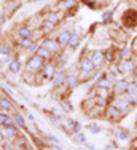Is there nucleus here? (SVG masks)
Instances as JSON below:
<instances>
[{
	"label": "nucleus",
	"instance_id": "nucleus-22",
	"mask_svg": "<svg viewBox=\"0 0 137 150\" xmlns=\"http://www.w3.org/2000/svg\"><path fill=\"white\" fill-rule=\"evenodd\" d=\"M66 81H67L68 88H73L75 85H77V77H75V75H68V77L66 78Z\"/></svg>",
	"mask_w": 137,
	"mask_h": 150
},
{
	"label": "nucleus",
	"instance_id": "nucleus-14",
	"mask_svg": "<svg viewBox=\"0 0 137 150\" xmlns=\"http://www.w3.org/2000/svg\"><path fill=\"white\" fill-rule=\"evenodd\" d=\"M5 136H8V137H16L18 134H19V129H18L14 125H10V126H5Z\"/></svg>",
	"mask_w": 137,
	"mask_h": 150
},
{
	"label": "nucleus",
	"instance_id": "nucleus-28",
	"mask_svg": "<svg viewBox=\"0 0 137 150\" xmlns=\"http://www.w3.org/2000/svg\"><path fill=\"white\" fill-rule=\"evenodd\" d=\"M73 5H75L73 0H66V2H62V8H72Z\"/></svg>",
	"mask_w": 137,
	"mask_h": 150
},
{
	"label": "nucleus",
	"instance_id": "nucleus-33",
	"mask_svg": "<svg viewBox=\"0 0 137 150\" xmlns=\"http://www.w3.org/2000/svg\"><path fill=\"white\" fill-rule=\"evenodd\" d=\"M48 19H49V21H51V23H54V24L57 23V16H56V15H53V16H49V18H48Z\"/></svg>",
	"mask_w": 137,
	"mask_h": 150
},
{
	"label": "nucleus",
	"instance_id": "nucleus-16",
	"mask_svg": "<svg viewBox=\"0 0 137 150\" xmlns=\"http://www.w3.org/2000/svg\"><path fill=\"white\" fill-rule=\"evenodd\" d=\"M129 81H126V80H120L117 83V86H115V90H117L118 93H121V91H128V88H129Z\"/></svg>",
	"mask_w": 137,
	"mask_h": 150
},
{
	"label": "nucleus",
	"instance_id": "nucleus-19",
	"mask_svg": "<svg viewBox=\"0 0 137 150\" xmlns=\"http://www.w3.org/2000/svg\"><path fill=\"white\" fill-rule=\"evenodd\" d=\"M14 121H16V125L19 128H27V125H26V121H24L23 115H19V113H16V115H14Z\"/></svg>",
	"mask_w": 137,
	"mask_h": 150
},
{
	"label": "nucleus",
	"instance_id": "nucleus-8",
	"mask_svg": "<svg viewBox=\"0 0 137 150\" xmlns=\"http://www.w3.org/2000/svg\"><path fill=\"white\" fill-rule=\"evenodd\" d=\"M70 30H62L59 34V37H57V42H59V45H68V40H70Z\"/></svg>",
	"mask_w": 137,
	"mask_h": 150
},
{
	"label": "nucleus",
	"instance_id": "nucleus-31",
	"mask_svg": "<svg viewBox=\"0 0 137 150\" xmlns=\"http://www.w3.org/2000/svg\"><path fill=\"white\" fill-rule=\"evenodd\" d=\"M118 137H120V139H123V141H126V139H128V137H129V134H126V133H124V131H121V133H120V134H118Z\"/></svg>",
	"mask_w": 137,
	"mask_h": 150
},
{
	"label": "nucleus",
	"instance_id": "nucleus-3",
	"mask_svg": "<svg viewBox=\"0 0 137 150\" xmlns=\"http://www.w3.org/2000/svg\"><path fill=\"white\" fill-rule=\"evenodd\" d=\"M94 67L96 66H94V62H93L91 58H85V59L81 61V70L85 74H91L93 70H94Z\"/></svg>",
	"mask_w": 137,
	"mask_h": 150
},
{
	"label": "nucleus",
	"instance_id": "nucleus-29",
	"mask_svg": "<svg viewBox=\"0 0 137 150\" xmlns=\"http://www.w3.org/2000/svg\"><path fill=\"white\" fill-rule=\"evenodd\" d=\"M29 51H30V53H34V51H38V43H32L30 46H29Z\"/></svg>",
	"mask_w": 137,
	"mask_h": 150
},
{
	"label": "nucleus",
	"instance_id": "nucleus-25",
	"mask_svg": "<svg viewBox=\"0 0 137 150\" xmlns=\"http://www.w3.org/2000/svg\"><path fill=\"white\" fill-rule=\"evenodd\" d=\"M32 43H34L32 38H23V40H21V46H23V48H29Z\"/></svg>",
	"mask_w": 137,
	"mask_h": 150
},
{
	"label": "nucleus",
	"instance_id": "nucleus-32",
	"mask_svg": "<svg viewBox=\"0 0 137 150\" xmlns=\"http://www.w3.org/2000/svg\"><path fill=\"white\" fill-rule=\"evenodd\" d=\"M110 19H112V11H107L104 15V21H110Z\"/></svg>",
	"mask_w": 137,
	"mask_h": 150
},
{
	"label": "nucleus",
	"instance_id": "nucleus-1",
	"mask_svg": "<svg viewBox=\"0 0 137 150\" xmlns=\"http://www.w3.org/2000/svg\"><path fill=\"white\" fill-rule=\"evenodd\" d=\"M27 69L30 70V72L42 70V69H43V59H42L38 54L30 56V58H29V61H27Z\"/></svg>",
	"mask_w": 137,
	"mask_h": 150
},
{
	"label": "nucleus",
	"instance_id": "nucleus-11",
	"mask_svg": "<svg viewBox=\"0 0 137 150\" xmlns=\"http://www.w3.org/2000/svg\"><path fill=\"white\" fill-rule=\"evenodd\" d=\"M45 46L46 50H48V51H53V53H56L57 50H59V42H54V40H46L45 42Z\"/></svg>",
	"mask_w": 137,
	"mask_h": 150
},
{
	"label": "nucleus",
	"instance_id": "nucleus-18",
	"mask_svg": "<svg viewBox=\"0 0 137 150\" xmlns=\"http://www.w3.org/2000/svg\"><path fill=\"white\" fill-rule=\"evenodd\" d=\"M37 54L40 56L42 59H49V58H51V51H48V50H46L45 46H43V48H38Z\"/></svg>",
	"mask_w": 137,
	"mask_h": 150
},
{
	"label": "nucleus",
	"instance_id": "nucleus-23",
	"mask_svg": "<svg viewBox=\"0 0 137 150\" xmlns=\"http://www.w3.org/2000/svg\"><path fill=\"white\" fill-rule=\"evenodd\" d=\"M42 27H43V32H49V30H53V27H54V23H51L49 19H46Z\"/></svg>",
	"mask_w": 137,
	"mask_h": 150
},
{
	"label": "nucleus",
	"instance_id": "nucleus-21",
	"mask_svg": "<svg viewBox=\"0 0 137 150\" xmlns=\"http://www.w3.org/2000/svg\"><path fill=\"white\" fill-rule=\"evenodd\" d=\"M97 86H99V88H105V90H107V88L112 86V81L107 80V78H100L99 83H97Z\"/></svg>",
	"mask_w": 137,
	"mask_h": 150
},
{
	"label": "nucleus",
	"instance_id": "nucleus-15",
	"mask_svg": "<svg viewBox=\"0 0 137 150\" xmlns=\"http://www.w3.org/2000/svg\"><path fill=\"white\" fill-rule=\"evenodd\" d=\"M10 72L11 74H18L21 70V61L19 59H14V61H11V62H10Z\"/></svg>",
	"mask_w": 137,
	"mask_h": 150
},
{
	"label": "nucleus",
	"instance_id": "nucleus-27",
	"mask_svg": "<svg viewBox=\"0 0 137 150\" xmlns=\"http://www.w3.org/2000/svg\"><path fill=\"white\" fill-rule=\"evenodd\" d=\"M0 53H2L3 56L10 54V46H6V45H2V46H0Z\"/></svg>",
	"mask_w": 137,
	"mask_h": 150
},
{
	"label": "nucleus",
	"instance_id": "nucleus-4",
	"mask_svg": "<svg viewBox=\"0 0 137 150\" xmlns=\"http://www.w3.org/2000/svg\"><path fill=\"white\" fill-rule=\"evenodd\" d=\"M13 120L14 118H11V117H10L5 110H2V112H0V126H10V125H14Z\"/></svg>",
	"mask_w": 137,
	"mask_h": 150
},
{
	"label": "nucleus",
	"instance_id": "nucleus-10",
	"mask_svg": "<svg viewBox=\"0 0 137 150\" xmlns=\"http://www.w3.org/2000/svg\"><path fill=\"white\" fill-rule=\"evenodd\" d=\"M13 109V102L10 101L8 98H0V110H5V112H8V110Z\"/></svg>",
	"mask_w": 137,
	"mask_h": 150
},
{
	"label": "nucleus",
	"instance_id": "nucleus-13",
	"mask_svg": "<svg viewBox=\"0 0 137 150\" xmlns=\"http://www.w3.org/2000/svg\"><path fill=\"white\" fill-rule=\"evenodd\" d=\"M132 70H134V64L131 62V61H123V64H121V72L123 74H131Z\"/></svg>",
	"mask_w": 137,
	"mask_h": 150
},
{
	"label": "nucleus",
	"instance_id": "nucleus-20",
	"mask_svg": "<svg viewBox=\"0 0 137 150\" xmlns=\"http://www.w3.org/2000/svg\"><path fill=\"white\" fill-rule=\"evenodd\" d=\"M67 123H68V126L72 128V131H73V133H78V131H80L81 125L78 123V121H75V120H68Z\"/></svg>",
	"mask_w": 137,
	"mask_h": 150
},
{
	"label": "nucleus",
	"instance_id": "nucleus-7",
	"mask_svg": "<svg viewBox=\"0 0 137 150\" xmlns=\"http://www.w3.org/2000/svg\"><path fill=\"white\" fill-rule=\"evenodd\" d=\"M80 40H81L80 32H75V34H72V35H70V40H68V46L75 50L78 45H80Z\"/></svg>",
	"mask_w": 137,
	"mask_h": 150
},
{
	"label": "nucleus",
	"instance_id": "nucleus-24",
	"mask_svg": "<svg viewBox=\"0 0 137 150\" xmlns=\"http://www.w3.org/2000/svg\"><path fill=\"white\" fill-rule=\"evenodd\" d=\"M62 83H64V70H61L59 75L54 78V86H61Z\"/></svg>",
	"mask_w": 137,
	"mask_h": 150
},
{
	"label": "nucleus",
	"instance_id": "nucleus-5",
	"mask_svg": "<svg viewBox=\"0 0 137 150\" xmlns=\"http://www.w3.org/2000/svg\"><path fill=\"white\" fill-rule=\"evenodd\" d=\"M128 99L129 102H137V85L131 83L128 88Z\"/></svg>",
	"mask_w": 137,
	"mask_h": 150
},
{
	"label": "nucleus",
	"instance_id": "nucleus-12",
	"mask_svg": "<svg viewBox=\"0 0 137 150\" xmlns=\"http://www.w3.org/2000/svg\"><path fill=\"white\" fill-rule=\"evenodd\" d=\"M93 62H94V66H100V64L104 62V53L102 51H94L91 56Z\"/></svg>",
	"mask_w": 137,
	"mask_h": 150
},
{
	"label": "nucleus",
	"instance_id": "nucleus-34",
	"mask_svg": "<svg viewBox=\"0 0 137 150\" xmlns=\"http://www.w3.org/2000/svg\"><path fill=\"white\" fill-rule=\"evenodd\" d=\"M136 77H137V70H136Z\"/></svg>",
	"mask_w": 137,
	"mask_h": 150
},
{
	"label": "nucleus",
	"instance_id": "nucleus-35",
	"mask_svg": "<svg viewBox=\"0 0 137 150\" xmlns=\"http://www.w3.org/2000/svg\"><path fill=\"white\" fill-rule=\"evenodd\" d=\"M13 2H18V0H13Z\"/></svg>",
	"mask_w": 137,
	"mask_h": 150
},
{
	"label": "nucleus",
	"instance_id": "nucleus-17",
	"mask_svg": "<svg viewBox=\"0 0 137 150\" xmlns=\"http://www.w3.org/2000/svg\"><path fill=\"white\" fill-rule=\"evenodd\" d=\"M18 34H19L21 38H32V30L29 29V27H21V29L18 30Z\"/></svg>",
	"mask_w": 137,
	"mask_h": 150
},
{
	"label": "nucleus",
	"instance_id": "nucleus-26",
	"mask_svg": "<svg viewBox=\"0 0 137 150\" xmlns=\"http://www.w3.org/2000/svg\"><path fill=\"white\" fill-rule=\"evenodd\" d=\"M89 131H93V133H94V134H97V133H100V126H99V125H89Z\"/></svg>",
	"mask_w": 137,
	"mask_h": 150
},
{
	"label": "nucleus",
	"instance_id": "nucleus-30",
	"mask_svg": "<svg viewBox=\"0 0 137 150\" xmlns=\"http://www.w3.org/2000/svg\"><path fill=\"white\" fill-rule=\"evenodd\" d=\"M61 105H62V109H64V110H67V112H70V110H72V105L68 104V102H62Z\"/></svg>",
	"mask_w": 137,
	"mask_h": 150
},
{
	"label": "nucleus",
	"instance_id": "nucleus-9",
	"mask_svg": "<svg viewBox=\"0 0 137 150\" xmlns=\"http://www.w3.org/2000/svg\"><path fill=\"white\" fill-rule=\"evenodd\" d=\"M42 72H43V77H45L46 80H49V78H54L56 69L53 66H46V67H43V69H42Z\"/></svg>",
	"mask_w": 137,
	"mask_h": 150
},
{
	"label": "nucleus",
	"instance_id": "nucleus-6",
	"mask_svg": "<svg viewBox=\"0 0 137 150\" xmlns=\"http://www.w3.org/2000/svg\"><path fill=\"white\" fill-rule=\"evenodd\" d=\"M115 107H117L118 110H124L129 107V99L128 98H117V101H115Z\"/></svg>",
	"mask_w": 137,
	"mask_h": 150
},
{
	"label": "nucleus",
	"instance_id": "nucleus-2",
	"mask_svg": "<svg viewBox=\"0 0 137 150\" xmlns=\"http://www.w3.org/2000/svg\"><path fill=\"white\" fill-rule=\"evenodd\" d=\"M123 21H124V24L126 26H129V27H132L134 24L137 23V13L136 11H128V13H124V18H123Z\"/></svg>",
	"mask_w": 137,
	"mask_h": 150
}]
</instances>
